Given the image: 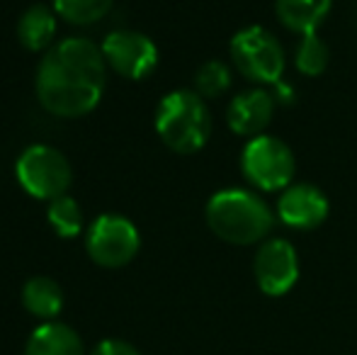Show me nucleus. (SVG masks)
Here are the masks:
<instances>
[{"label":"nucleus","mask_w":357,"mask_h":355,"mask_svg":"<svg viewBox=\"0 0 357 355\" xmlns=\"http://www.w3.org/2000/svg\"><path fill=\"white\" fill-rule=\"evenodd\" d=\"M229 54L236 71L255 86L280 83L287 66L282 44L270 29L258 24L238 29L229 44Z\"/></svg>","instance_id":"20e7f679"},{"label":"nucleus","mask_w":357,"mask_h":355,"mask_svg":"<svg viewBox=\"0 0 357 355\" xmlns=\"http://www.w3.org/2000/svg\"><path fill=\"white\" fill-rule=\"evenodd\" d=\"M56 10L47 5H32L17 22V39L27 52H49L56 37Z\"/></svg>","instance_id":"4468645a"},{"label":"nucleus","mask_w":357,"mask_h":355,"mask_svg":"<svg viewBox=\"0 0 357 355\" xmlns=\"http://www.w3.org/2000/svg\"><path fill=\"white\" fill-rule=\"evenodd\" d=\"M333 0H275V13L289 32L314 34L326 22Z\"/></svg>","instance_id":"ddd939ff"},{"label":"nucleus","mask_w":357,"mask_h":355,"mask_svg":"<svg viewBox=\"0 0 357 355\" xmlns=\"http://www.w3.org/2000/svg\"><path fill=\"white\" fill-rule=\"evenodd\" d=\"M142 236L122 214H100L85 234V251L102 268H124L137 258Z\"/></svg>","instance_id":"0eeeda50"},{"label":"nucleus","mask_w":357,"mask_h":355,"mask_svg":"<svg viewBox=\"0 0 357 355\" xmlns=\"http://www.w3.org/2000/svg\"><path fill=\"white\" fill-rule=\"evenodd\" d=\"M253 275L260 292L268 297H284L299 280V256L287 239H268L253 258Z\"/></svg>","instance_id":"1a4fd4ad"},{"label":"nucleus","mask_w":357,"mask_h":355,"mask_svg":"<svg viewBox=\"0 0 357 355\" xmlns=\"http://www.w3.org/2000/svg\"><path fill=\"white\" fill-rule=\"evenodd\" d=\"M241 171H243V178L260 192H282L294 180L296 161L282 139L260 134L255 139H248V144L243 146Z\"/></svg>","instance_id":"39448f33"},{"label":"nucleus","mask_w":357,"mask_h":355,"mask_svg":"<svg viewBox=\"0 0 357 355\" xmlns=\"http://www.w3.org/2000/svg\"><path fill=\"white\" fill-rule=\"evenodd\" d=\"M54 10L66 22L88 27L100 22L112 10V0H54Z\"/></svg>","instance_id":"a211bd4d"},{"label":"nucleus","mask_w":357,"mask_h":355,"mask_svg":"<svg viewBox=\"0 0 357 355\" xmlns=\"http://www.w3.org/2000/svg\"><path fill=\"white\" fill-rule=\"evenodd\" d=\"M231 88V68L224 61H207L199 66L195 76V93H199L204 100H212L224 95Z\"/></svg>","instance_id":"6ab92c4d"},{"label":"nucleus","mask_w":357,"mask_h":355,"mask_svg":"<svg viewBox=\"0 0 357 355\" xmlns=\"http://www.w3.org/2000/svg\"><path fill=\"white\" fill-rule=\"evenodd\" d=\"M47 219L52 224V229L59 234L61 239H73L83 232V209L75 202L73 197L63 195V197H56L54 202H49L47 209Z\"/></svg>","instance_id":"f3484780"},{"label":"nucleus","mask_w":357,"mask_h":355,"mask_svg":"<svg viewBox=\"0 0 357 355\" xmlns=\"http://www.w3.org/2000/svg\"><path fill=\"white\" fill-rule=\"evenodd\" d=\"M331 61V52H328V44L319 37V34H304L296 44V52H294V66L301 76L306 78H316L328 68Z\"/></svg>","instance_id":"dca6fc26"},{"label":"nucleus","mask_w":357,"mask_h":355,"mask_svg":"<svg viewBox=\"0 0 357 355\" xmlns=\"http://www.w3.org/2000/svg\"><path fill=\"white\" fill-rule=\"evenodd\" d=\"M22 304L32 317L54 322L63 309V292H61V287H59L56 280L39 275V278H32L24 282Z\"/></svg>","instance_id":"2eb2a0df"},{"label":"nucleus","mask_w":357,"mask_h":355,"mask_svg":"<svg viewBox=\"0 0 357 355\" xmlns=\"http://www.w3.org/2000/svg\"><path fill=\"white\" fill-rule=\"evenodd\" d=\"M37 98L49 114L83 117L100 105L107 86L102 47L85 37L54 44L37 68Z\"/></svg>","instance_id":"f257e3e1"},{"label":"nucleus","mask_w":357,"mask_h":355,"mask_svg":"<svg viewBox=\"0 0 357 355\" xmlns=\"http://www.w3.org/2000/svg\"><path fill=\"white\" fill-rule=\"evenodd\" d=\"M102 54L107 66L129 81H144L158 66V49L142 32L117 29L109 32L102 42Z\"/></svg>","instance_id":"6e6552de"},{"label":"nucleus","mask_w":357,"mask_h":355,"mask_svg":"<svg viewBox=\"0 0 357 355\" xmlns=\"http://www.w3.org/2000/svg\"><path fill=\"white\" fill-rule=\"evenodd\" d=\"M331 212V202L321 188L311 183H291L278 197V219L296 232L321 227Z\"/></svg>","instance_id":"9d476101"},{"label":"nucleus","mask_w":357,"mask_h":355,"mask_svg":"<svg viewBox=\"0 0 357 355\" xmlns=\"http://www.w3.org/2000/svg\"><path fill=\"white\" fill-rule=\"evenodd\" d=\"M24 355H85V348L68 324L47 322L29 333Z\"/></svg>","instance_id":"f8f14e48"},{"label":"nucleus","mask_w":357,"mask_h":355,"mask_svg":"<svg viewBox=\"0 0 357 355\" xmlns=\"http://www.w3.org/2000/svg\"><path fill=\"white\" fill-rule=\"evenodd\" d=\"M15 176L27 195L54 202L56 197H63L68 192L73 171L68 158L59 149L47 146V144H34L20 153L17 163H15Z\"/></svg>","instance_id":"423d86ee"},{"label":"nucleus","mask_w":357,"mask_h":355,"mask_svg":"<svg viewBox=\"0 0 357 355\" xmlns=\"http://www.w3.org/2000/svg\"><path fill=\"white\" fill-rule=\"evenodd\" d=\"M155 132L175 153H197L212 134V114L207 100L195 90H173L155 109Z\"/></svg>","instance_id":"7ed1b4c3"},{"label":"nucleus","mask_w":357,"mask_h":355,"mask_svg":"<svg viewBox=\"0 0 357 355\" xmlns=\"http://www.w3.org/2000/svg\"><path fill=\"white\" fill-rule=\"evenodd\" d=\"M90 355H142V353H139L132 343L119 341V338H107V341L98 343Z\"/></svg>","instance_id":"aec40b11"},{"label":"nucleus","mask_w":357,"mask_h":355,"mask_svg":"<svg viewBox=\"0 0 357 355\" xmlns=\"http://www.w3.org/2000/svg\"><path fill=\"white\" fill-rule=\"evenodd\" d=\"M204 217L214 236L234 246L268 241L275 227L273 207L258 192L245 188H226L214 192L204 207Z\"/></svg>","instance_id":"f03ea898"},{"label":"nucleus","mask_w":357,"mask_h":355,"mask_svg":"<svg viewBox=\"0 0 357 355\" xmlns=\"http://www.w3.org/2000/svg\"><path fill=\"white\" fill-rule=\"evenodd\" d=\"M275 114V98L265 88H250L234 95L226 107V124L238 137L255 139L268 129Z\"/></svg>","instance_id":"9b49d317"}]
</instances>
